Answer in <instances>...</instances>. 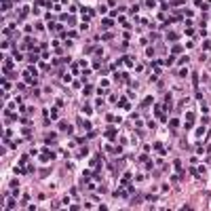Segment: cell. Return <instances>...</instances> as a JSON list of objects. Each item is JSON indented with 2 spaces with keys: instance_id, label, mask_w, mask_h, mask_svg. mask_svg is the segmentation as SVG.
<instances>
[{
  "instance_id": "obj_1",
  "label": "cell",
  "mask_w": 211,
  "mask_h": 211,
  "mask_svg": "<svg viewBox=\"0 0 211 211\" xmlns=\"http://www.w3.org/2000/svg\"><path fill=\"white\" fill-rule=\"evenodd\" d=\"M114 135H116V129H114V127L106 131V137H108V139H114Z\"/></svg>"
}]
</instances>
